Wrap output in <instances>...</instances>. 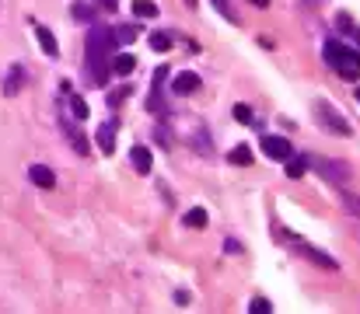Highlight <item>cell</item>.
Segmentation results:
<instances>
[{"label":"cell","mask_w":360,"mask_h":314,"mask_svg":"<svg viewBox=\"0 0 360 314\" xmlns=\"http://www.w3.org/2000/svg\"><path fill=\"white\" fill-rule=\"evenodd\" d=\"M235 119L238 122H252V108L248 105H235Z\"/></svg>","instance_id":"obj_24"},{"label":"cell","mask_w":360,"mask_h":314,"mask_svg":"<svg viewBox=\"0 0 360 314\" xmlns=\"http://www.w3.org/2000/svg\"><path fill=\"white\" fill-rule=\"evenodd\" d=\"M112 39H116L120 46H129V42L136 39V28H133V25H120V28H112Z\"/></svg>","instance_id":"obj_16"},{"label":"cell","mask_w":360,"mask_h":314,"mask_svg":"<svg viewBox=\"0 0 360 314\" xmlns=\"http://www.w3.org/2000/svg\"><path fill=\"white\" fill-rule=\"evenodd\" d=\"M70 143H74V150H77V154H88V140L81 136V129H77V133L70 129Z\"/></svg>","instance_id":"obj_21"},{"label":"cell","mask_w":360,"mask_h":314,"mask_svg":"<svg viewBox=\"0 0 360 314\" xmlns=\"http://www.w3.org/2000/svg\"><path fill=\"white\" fill-rule=\"evenodd\" d=\"M129 161H133V168H136L140 175H150V164H154V161H150V150H147V147H133V150H129Z\"/></svg>","instance_id":"obj_9"},{"label":"cell","mask_w":360,"mask_h":314,"mask_svg":"<svg viewBox=\"0 0 360 314\" xmlns=\"http://www.w3.org/2000/svg\"><path fill=\"white\" fill-rule=\"evenodd\" d=\"M39 32V46H42V53H49V56H56L60 53V46H56V39H53V32L49 28H35Z\"/></svg>","instance_id":"obj_13"},{"label":"cell","mask_w":360,"mask_h":314,"mask_svg":"<svg viewBox=\"0 0 360 314\" xmlns=\"http://www.w3.org/2000/svg\"><path fill=\"white\" fill-rule=\"evenodd\" d=\"M70 11H74V18H77V21H91V7H88V4H74Z\"/></svg>","instance_id":"obj_22"},{"label":"cell","mask_w":360,"mask_h":314,"mask_svg":"<svg viewBox=\"0 0 360 314\" xmlns=\"http://www.w3.org/2000/svg\"><path fill=\"white\" fill-rule=\"evenodd\" d=\"M95 7H102V11H116L120 0H95Z\"/></svg>","instance_id":"obj_28"},{"label":"cell","mask_w":360,"mask_h":314,"mask_svg":"<svg viewBox=\"0 0 360 314\" xmlns=\"http://www.w3.org/2000/svg\"><path fill=\"white\" fill-rule=\"evenodd\" d=\"M304 161H308V168H315L322 178H329L336 185L350 182V164H343V161H333V157H304Z\"/></svg>","instance_id":"obj_3"},{"label":"cell","mask_w":360,"mask_h":314,"mask_svg":"<svg viewBox=\"0 0 360 314\" xmlns=\"http://www.w3.org/2000/svg\"><path fill=\"white\" fill-rule=\"evenodd\" d=\"M21 84H25V70H21V63H14L11 74H7V81H4V95H18Z\"/></svg>","instance_id":"obj_11"},{"label":"cell","mask_w":360,"mask_h":314,"mask_svg":"<svg viewBox=\"0 0 360 314\" xmlns=\"http://www.w3.org/2000/svg\"><path fill=\"white\" fill-rule=\"evenodd\" d=\"M326 63L343 77V81H357L360 77V49H350L343 42H326Z\"/></svg>","instance_id":"obj_2"},{"label":"cell","mask_w":360,"mask_h":314,"mask_svg":"<svg viewBox=\"0 0 360 314\" xmlns=\"http://www.w3.org/2000/svg\"><path fill=\"white\" fill-rule=\"evenodd\" d=\"M248 308H252L255 314H269V311H273V304H269V301H262V297H255V301H252Z\"/></svg>","instance_id":"obj_23"},{"label":"cell","mask_w":360,"mask_h":314,"mask_svg":"<svg viewBox=\"0 0 360 314\" xmlns=\"http://www.w3.org/2000/svg\"><path fill=\"white\" fill-rule=\"evenodd\" d=\"M343 203H347V209H350V213H357V216H360V196H350V192H347V196H343Z\"/></svg>","instance_id":"obj_25"},{"label":"cell","mask_w":360,"mask_h":314,"mask_svg":"<svg viewBox=\"0 0 360 314\" xmlns=\"http://www.w3.org/2000/svg\"><path fill=\"white\" fill-rule=\"evenodd\" d=\"M186 227H207V209H189L186 213Z\"/></svg>","instance_id":"obj_19"},{"label":"cell","mask_w":360,"mask_h":314,"mask_svg":"<svg viewBox=\"0 0 360 314\" xmlns=\"http://www.w3.org/2000/svg\"><path fill=\"white\" fill-rule=\"evenodd\" d=\"M70 112H74L77 119H88V102H84L81 95H74V98H70Z\"/></svg>","instance_id":"obj_20"},{"label":"cell","mask_w":360,"mask_h":314,"mask_svg":"<svg viewBox=\"0 0 360 314\" xmlns=\"http://www.w3.org/2000/svg\"><path fill=\"white\" fill-rule=\"evenodd\" d=\"M262 154L269 161H287L290 157V140L287 136H262Z\"/></svg>","instance_id":"obj_5"},{"label":"cell","mask_w":360,"mask_h":314,"mask_svg":"<svg viewBox=\"0 0 360 314\" xmlns=\"http://www.w3.org/2000/svg\"><path fill=\"white\" fill-rule=\"evenodd\" d=\"M154 136H158V140H161L165 147L172 143V133H168V126H154Z\"/></svg>","instance_id":"obj_26"},{"label":"cell","mask_w":360,"mask_h":314,"mask_svg":"<svg viewBox=\"0 0 360 314\" xmlns=\"http://www.w3.org/2000/svg\"><path fill=\"white\" fill-rule=\"evenodd\" d=\"M228 161H231V164H245V168H248V164H252V150H248V147H245V143H238V147H235V150H231V154H228Z\"/></svg>","instance_id":"obj_15"},{"label":"cell","mask_w":360,"mask_h":314,"mask_svg":"<svg viewBox=\"0 0 360 314\" xmlns=\"http://www.w3.org/2000/svg\"><path fill=\"white\" fill-rule=\"evenodd\" d=\"M112 70H116L120 77H129V74L136 70V60H133L129 53H122V56H116V60H112Z\"/></svg>","instance_id":"obj_12"},{"label":"cell","mask_w":360,"mask_h":314,"mask_svg":"<svg viewBox=\"0 0 360 314\" xmlns=\"http://www.w3.org/2000/svg\"><path fill=\"white\" fill-rule=\"evenodd\" d=\"M297 248H301V255H308L319 269H336V266H340L333 255H326V251H319V248H311V244H297Z\"/></svg>","instance_id":"obj_8"},{"label":"cell","mask_w":360,"mask_h":314,"mask_svg":"<svg viewBox=\"0 0 360 314\" xmlns=\"http://www.w3.org/2000/svg\"><path fill=\"white\" fill-rule=\"evenodd\" d=\"M133 14H136V18H154V14H158V4H150V0H133Z\"/></svg>","instance_id":"obj_17"},{"label":"cell","mask_w":360,"mask_h":314,"mask_svg":"<svg viewBox=\"0 0 360 314\" xmlns=\"http://www.w3.org/2000/svg\"><path fill=\"white\" fill-rule=\"evenodd\" d=\"M172 91H175V95H193V91H200V77H196L193 70H186V74H179V77L172 81Z\"/></svg>","instance_id":"obj_6"},{"label":"cell","mask_w":360,"mask_h":314,"mask_svg":"<svg viewBox=\"0 0 360 314\" xmlns=\"http://www.w3.org/2000/svg\"><path fill=\"white\" fill-rule=\"evenodd\" d=\"M150 49H158V53H168V49H172V35H165V32H154V35H150Z\"/></svg>","instance_id":"obj_18"},{"label":"cell","mask_w":360,"mask_h":314,"mask_svg":"<svg viewBox=\"0 0 360 314\" xmlns=\"http://www.w3.org/2000/svg\"><path fill=\"white\" fill-rule=\"evenodd\" d=\"M283 164H287V178H301L308 171V161L304 157H287Z\"/></svg>","instance_id":"obj_14"},{"label":"cell","mask_w":360,"mask_h":314,"mask_svg":"<svg viewBox=\"0 0 360 314\" xmlns=\"http://www.w3.org/2000/svg\"><path fill=\"white\" fill-rule=\"evenodd\" d=\"M98 147H102V154H112L116 150V122H105L98 129Z\"/></svg>","instance_id":"obj_10"},{"label":"cell","mask_w":360,"mask_h":314,"mask_svg":"<svg viewBox=\"0 0 360 314\" xmlns=\"http://www.w3.org/2000/svg\"><path fill=\"white\" fill-rule=\"evenodd\" d=\"M84 46H88V70H91V81L105 88V84H109V53H112V46H116L112 28H105V25H91Z\"/></svg>","instance_id":"obj_1"},{"label":"cell","mask_w":360,"mask_h":314,"mask_svg":"<svg viewBox=\"0 0 360 314\" xmlns=\"http://www.w3.org/2000/svg\"><path fill=\"white\" fill-rule=\"evenodd\" d=\"M214 4H217V11H221V14H224L228 21H235V14H231V7H228V0H214Z\"/></svg>","instance_id":"obj_27"},{"label":"cell","mask_w":360,"mask_h":314,"mask_svg":"<svg viewBox=\"0 0 360 314\" xmlns=\"http://www.w3.org/2000/svg\"><path fill=\"white\" fill-rule=\"evenodd\" d=\"M28 178H32L39 189H53V185H56V175H53L46 164H32V168H28Z\"/></svg>","instance_id":"obj_7"},{"label":"cell","mask_w":360,"mask_h":314,"mask_svg":"<svg viewBox=\"0 0 360 314\" xmlns=\"http://www.w3.org/2000/svg\"><path fill=\"white\" fill-rule=\"evenodd\" d=\"M315 115H319V122H322L326 129H333V133H340V136H350V133H354V126H350L329 102H315Z\"/></svg>","instance_id":"obj_4"},{"label":"cell","mask_w":360,"mask_h":314,"mask_svg":"<svg viewBox=\"0 0 360 314\" xmlns=\"http://www.w3.org/2000/svg\"><path fill=\"white\" fill-rule=\"evenodd\" d=\"M357 102H360V88H357Z\"/></svg>","instance_id":"obj_30"},{"label":"cell","mask_w":360,"mask_h":314,"mask_svg":"<svg viewBox=\"0 0 360 314\" xmlns=\"http://www.w3.org/2000/svg\"><path fill=\"white\" fill-rule=\"evenodd\" d=\"M252 4H255V7H266V4H269V0H252Z\"/></svg>","instance_id":"obj_29"}]
</instances>
